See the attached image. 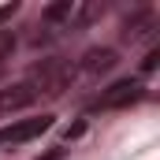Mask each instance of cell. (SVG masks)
<instances>
[{
	"mask_svg": "<svg viewBox=\"0 0 160 160\" xmlns=\"http://www.w3.org/2000/svg\"><path fill=\"white\" fill-rule=\"evenodd\" d=\"M38 97H34V89L26 86V82H11V86H4L0 89V112L8 116V112H22V108H30Z\"/></svg>",
	"mask_w": 160,
	"mask_h": 160,
	"instance_id": "6",
	"label": "cell"
},
{
	"mask_svg": "<svg viewBox=\"0 0 160 160\" xmlns=\"http://www.w3.org/2000/svg\"><path fill=\"white\" fill-rule=\"evenodd\" d=\"M119 63V52L116 48H108V45H97V48H86L82 52V60H78V67L75 71H82V75H108L112 67Z\"/></svg>",
	"mask_w": 160,
	"mask_h": 160,
	"instance_id": "5",
	"label": "cell"
},
{
	"mask_svg": "<svg viewBox=\"0 0 160 160\" xmlns=\"http://www.w3.org/2000/svg\"><path fill=\"white\" fill-rule=\"evenodd\" d=\"M97 15L93 4H82V0H56L41 11V30H38V41H48V38H60L67 30H78L86 26L89 19Z\"/></svg>",
	"mask_w": 160,
	"mask_h": 160,
	"instance_id": "1",
	"label": "cell"
},
{
	"mask_svg": "<svg viewBox=\"0 0 160 160\" xmlns=\"http://www.w3.org/2000/svg\"><path fill=\"white\" fill-rule=\"evenodd\" d=\"M15 45H19V38H15V30H11V26H8V30H0V63H8V60H11Z\"/></svg>",
	"mask_w": 160,
	"mask_h": 160,
	"instance_id": "7",
	"label": "cell"
},
{
	"mask_svg": "<svg viewBox=\"0 0 160 160\" xmlns=\"http://www.w3.org/2000/svg\"><path fill=\"white\" fill-rule=\"evenodd\" d=\"M15 11H19V4H4V8H0V22H8Z\"/></svg>",
	"mask_w": 160,
	"mask_h": 160,
	"instance_id": "8",
	"label": "cell"
},
{
	"mask_svg": "<svg viewBox=\"0 0 160 160\" xmlns=\"http://www.w3.org/2000/svg\"><path fill=\"white\" fill-rule=\"evenodd\" d=\"M52 127V116H34V119H19L11 127H0V145H22V142H34L45 130Z\"/></svg>",
	"mask_w": 160,
	"mask_h": 160,
	"instance_id": "4",
	"label": "cell"
},
{
	"mask_svg": "<svg viewBox=\"0 0 160 160\" xmlns=\"http://www.w3.org/2000/svg\"><path fill=\"white\" fill-rule=\"evenodd\" d=\"M145 97V86L142 78H119L112 82L108 89H101V97L89 104L93 112H108V108H127V104H134V101H142Z\"/></svg>",
	"mask_w": 160,
	"mask_h": 160,
	"instance_id": "3",
	"label": "cell"
},
{
	"mask_svg": "<svg viewBox=\"0 0 160 160\" xmlns=\"http://www.w3.org/2000/svg\"><path fill=\"white\" fill-rule=\"evenodd\" d=\"M75 63L71 60H56V56H48V60H41L30 67V75H26V86L34 89V97H63L67 89H71V82H75Z\"/></svg>",
	"mask_w": 160,
	"mask_h": 160,
	"instance_id": "2",
	"label": "cell"
},
{
	"mask_svg": "<svg viewBox=\"0 0 160 160\" xmlns=\"http://www.w3.org/2000/svg\"><path fill=\"white\" fill-rule=\"evenodd\" d=\"M4 71H8V63H0V78H4Z\"/></svg>",
	"mask_w": 160,
	"mask_h": 160,
	"instance_id": "10",
	"label": "cell"
},
{
	"mask_svg": "<svg viewBox=\"0 0 160 160\" xmlns=\"http://www.w3.org/2000/svg\"><path fill=\"white\" fill-rule=\"evenodd\" d=\"M157 60H160V52H149V56L142 60V71H153V67H157Z\"/></svg>",
	"mask_w": 160,
	"mask_h": 160,
	"instance_id": "9",
	"label": "cell"
}]
</instances>
